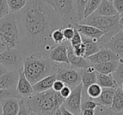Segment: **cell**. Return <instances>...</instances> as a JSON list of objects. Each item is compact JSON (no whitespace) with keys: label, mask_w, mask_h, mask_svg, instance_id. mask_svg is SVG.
<instances>
[{"label":"cell","mask_w":123,"mask_h":115,"mask_svg":"<svg viewBox=\"0 0 123 115\" xmlns=\"http://www.w3.org/2000/svg\"><path fill=\"white\" fill-rule=\"evenodd\" d=\"M19 34V49L25 57L32 54L48 56L56 46L51 34L64 25L55 10L45 0H28L16 14Z\"/></svg>","instance_id":"6da1fadb"},{"label":"cell","mask_w":123,"mask_h":115,"mask_svg":"<svg viewBox=\"0 0 123 115\" xmlns=\"http://www.w3.org/2000/svg\"><path fill=\"white\" fill-rule=\"evenodd\" d=\"M58 65L52 62L48 56L41 54H32L25 57L23 72L32 85L42 78L54 74Z\"/></svg>","instance_id":"7a4b0ae2"},{"label":"cell","mask_w":123,"mask_h":115,"mask_svg":"<svg viewBox=\"0 0 123 115\" xmlns=\"http://www.w3.org/2000/svg\"><path fill=\"white\" fill-rule=\"evenodd\" d=\"M26 99L31 111L40 115H54L65 102L59 92L52 89L44 92L34 93Z\"/></svg>","instance_id":"3957f363"},{"label":"cell","mask_w":123,"mask_h":115,"mask_svg":"<svg viewBox=\"0 0 123 115\" xmlns=\"http://www.w3.org/2000/svg\"><path fill=\"white\" fill-rule=\"evenodd\" d=\"M119 14L114 16H100L93 14L84 19L79 24L94 26L104 33L102 38L98 41L100 47L102 48V46L107 43L115 34L123 29L119 24Z\"/></svg>","instance_id":"277c9868"},{"label":"cell","mask_w":123,"mask_h":115,"mask_svg":"<svg viewBox=\"0 0 123 115\" xmlns=\"http://www.w3.org/2000/svg\"><path fill=\"white\" fill-rule=\"evenodd\" d=\"M0 42L7 48H19V34L16 14L9 13L0 19Z\"/></svg>","instance_id":"5b68a950"},{"label":"cell","mask_w":123,"mask_h":115,"mask_svg":"<svg viewBox=\"0 0 123 115\" xmlns=\"http://www.w3.org/2000/svg\"><path fill=\"white\" fill-rule=\"evenodd\" d=\"M55 10L64 25V28L74 25L77 22L76 0H45Z\"/></svg>","instance_id":"8992f818"},{"label":"cell","mask_w":123,"mask_h":115,"mask_svg":"<svg viewBox=\"0 0 123 115\" xmlns=\"http://www.w3.org/2000/svg\"><path fill=\"white\" fill-rule=\"evenodd\" d=\"M25 56L19 48H7L0 54V64L8 71H19L23 68Z\"/></svg>","instance_id":"52a82bcc"},{"label":"cell","mask_w":123,"mask_h":115,"mask_svg":"<svg viewBox=\"0 0 123 115\" xmlns=\"http://www.w3.org/2000/svg\"><path fill=\"white\" fill-rule=\"evenodd\" d=\"M62 64H59L56 71V80L62 81L68 86L74 89L81 83V72L80 70L74 69V68H67L61 66Z\"/></svg>","instance_id":"ba28073f"},{"label":"cell","mask_w":123,"mask_h":115,"mask_svg":"<svg viewBox=\"0 0 123 115\" xmlns=\"http://www.w3.org/2000/svg\"><path fill=\"white\" fill-rule=\"evenodd\" d=\"M83 97V85L82 83L72 89L70 96L65 100L63 105L68 111L74 115H82L81 104H82Z\"/></svg>","instance_id":"9c48e42d"},{"label":"cell","mask_w":123,"mask_h":115,"mask_svg":"<svg viewBox=\"0 0 123 115\" xmlns=\"http://www.w3.org/2000/svg\"><path fill=\"white\" fill-rule=\"evenodd\" d=\"M69 41H65L61 45L56 46L50 51L48 57L52 62L56 64H65L69 65L68 57V49Z\"/></svg>","instance_id":"30bf717a"},{"label":"cell","mask_w":123,"mask_h":115,"mask_svg":"<svg viewBox=\"0 0 123 115\" xmlns=\"http://www.w3.org/2000/svg\"><path fill=\"white\" fill-rule=\"evenodd\" d=\"M86 59L90 65H95L99 64V63L108 62V61H119L120 58L111 50L106 49V48H101L97 53L89 56Z\"/></svg>","instance_id":"8fae6325"},{"label":"cell","mask_w":123,"mask_h":115,"mask_svg":"<svg viewBox=\"0 0 123 115\" xmlns=\"http://www.w3.org/2000/svg\"><path fill=\"white\" fill-rule=\"evenodd\" d=\"M81 72V83L83 85V97L82 100L88 99L86 96V91L88 87L91 85L94 84L97 81V72L92 66L87 69L80 70Z\"/></svg>","instance_id":"7c38bea8"},{"label":"cell","mask_w":123,"mask_h":115,"mask_svg":"<svg viewBox=\"0 0 123 115\" xmlns=\"http://www.w3.org/2000/svg\"><path fill=\"white\" fill-rule=\"evenodd\" d=\"M102 48L111 50L120 59H123V29L115 34Z\"/></svg>","instance_id":"4fadbf2b"},{"label":"cell","mask_w":123,"mask_h":115,"mask_svg":"<svg viewBox=\"0 0 123 115\" xmlns=\"http://www.w3.org/2000/svg\"><path fill=\"white\" fill-rule=\"evenodd\" d=\"M16 90L22 98H27L34 94L33 85L28 81L26 76H25L23 72V68L19 71V77L17 86H16Z\"/></svg>","instance_id":"5bb4252c"},{"label":"cell","mask_w":123,"mask_h":115,"mask_svg":"<svg viewBox=\"0 0 123 115\" xmlns=\"http://www.w3.org/2000/svg\"><path fill=\"white\" fill-rule=\"evenodd\" d=\"M74 27L79 31V33L81 35H84L87 38H90V39L95 40L98 41L104 35V33L102 31L96 29L94 26L88 25V24H83L76 23V24H74Z\"/></svg>","instance_id":"9a60e30c"},{"label":"cell","mask_w":123,"mask_h":115,"mask_svg":"<svg viewBox=\"0 0 123 115\" xmlns=\"http://www.w3.org/2000/svg\"><path fill=\"white\" fill-rule=\"evenodd\" d=\"M19 71H8L6 74L1 76L0 77V89H16L19 77Z\"/></svg>","instance_id":"2e32d148"},{"label":"cell","mask_w":123,"mask_h":115,"mask_svg":"<svg viewBox=\"0 0 123 115\" xmlns=\"http://www.w3.org/2000/svg\"><path fill=\"white\" fill-rule=\"evenodd\" d=\"M68 57L69 65L74 69L83 70V69H87L89 66H91V65L89 64V62L87 61L86 58L78 56L74 54L73 47L70 46V43H69L68 49Z\"/></svg>","instance_id":"e0dca14e"},{"label":"cell","mask_w":123,"mask_h":115,"mask_svg":"<svg viewBox=\"0 0 123 115\" xmlns=\"http://www.w3.org/2000/svg\"><path fill=\"white\" fill-rule=\"evenodd\" d=\"M56 80V73L51 74L48 76L42 78L38 82L33 85V90H34V93H40V92H44L48 90L52 89L53 83Z\"/></svg>","instance_id":"ac0fdd59"},{"label":"cell","mask_w":123,"mask_h":115,"mask_svg":"<svg viewBox=\"0 0 123 115\" xmlns=\"http://www.w3.org/2000/svg\"><path fill=\"white\" fill-rule=\"evenodd\" d=\"M18 98H8L1 103L2 115H17L19 113V104Z\"/></svg>","instance_id":"d6986e66"},{"label":"cell","mask_w":123,"mask_h":115,"mask_svg":"<svg viewBox=\"0 0 123 115\" xmlns=\"http://www.w3.org/2000/svg\"><path fill=\"white\" fill-rule=\"evenodd\" d=\"M81 37H82V43L84 45V47H85L84 58H88L89 56L95 54L101 49L98 40L87 38L84 35H81Z\"/></svg>","instance_id":"ffe728a7"},{"label":"cell","mask_w":123,"mask_h":115,"mask_svg":"<svg viewBox=\"0 0 123 115\" xmlns=\"http://www.w3.org/2000/svg\"><path fill=\"white\" fill-rule=\"evenodd\" d=\"M96 15L100 16H114L116 15L117 12L115 9L113 3L108 0H102L100 5L99 6L96 11L94 13Z\"/></svg>","instance_id":"44dd1931"},{"label":"cell","mask_w":123,"mask_h":115,"mask_svg":"<svg viewBox=\"0 0 123 115\" xmlns=\"http://www.w3.org/2000/svg\"><path fill=\"white\" fill-rule=\"evenodd\" d=\"M116 88H102L100 96L96 99V102L106 108H110L112 104L113 98Z\"/></svg>","instance_id":"7402d4cb"},{"label":"cell","mask_w":123,"mask_h":115,"mask_svg":"<svg viewBox=\"0 0 123 115\" xmlns=\"http://www.w3.org/2000/svg\"><path fill=\"white\" fill-rule=\"evenodd\" d=\"M94 68L96 72L101 74H113L118 66V61H108L99 64L91 65Z\"/></svg>","instance_id":"603a6c76"},{"label":"cell","mask_w":123,"mask_h":115,"mask_svg":"<svg viewBox=\"0 0 123 115\" xmlns=\"http://www.w3.org/2000/svg\"><path fill=\"white\" fill-rule=\"evenodd\" d=\"M98 85L102 88H117L118 86L116 83L112 74H101L97 72V81Z\"/></svg>","instance_id":"cb8c5ba5"},{"label":"cell","mask_w":123,"mask_h":115,"mask_svg":"<svg viewBox=\"0 0 123 115\" xmlns=\"http://www.w3.org/2000/svg\"><path fill=\"white\" fill-rule=\"evenodd\" d=\"M111 110L114 113L123 112V91L120 87L116 89Z\"/></svg>","instance_id":"d4e9b609"},{"label":"cell","mask_w":123,"mask_h":115,"mask_svg":"<svg viewBox=\"0 0 123 115\" xmlns=\"http://www.w3.org/2000/svg\"><path fill=\"white\" fill-rule=\"evenodd\" d=\"M28 0H7L8 7L9 13L11 14H17L22 10L27 4Z\"/></svg>","instance_id":"484cf974"},{"label":"cell","mask_w":123,"mask_h":115,"mask_svg":"<svg viewBox=\"0 0 123 115\" xmlns=\"http://www.w3.org/2000/svg\"><path fill=\"white\" fill-rule=\"evenodd\" d=\"M102 0H89L84 8V19L90 16L96 11V9L100 5Z\"/></svg>","instance_id":"4316f807"},{"label":"cell","mask_w":123,"mask_h":115,"mask_svg":"<svg viewBox=\"0 0 123 115\" xmlns=\"http://www.w3.org/2000/svg\"><path fill=\"white\" fill-rule=\"evenodd\" d=\"M101 92H102V87L97 83H94L88 87L86 91V96L90 99H97L100 96Z\"/></svg>","instance_id":"83f0119b"},{"label":"cell","mask_w":123,"mask_h":115,"mask_svg":"<svg viewBox=\"0 0 123 115\" xmlns=\"http://www.w3.org/2000/svg\"><path fill=\"white\" fill-rule=\"evenodd\" d=\"M8 98H18V99H21V97L18 93L16 89H8L4 90L0 89V103H2L3 101L8 99Z\"/></svg>","instance_id":"f1b7e54d"},{"label":"cell","mask_w":123,"mask_h":115,"mask_svg":"<svg viewBox=\"0 0 123 115\" xmlns=\"http://www.w3.org/2000/svg\"><path fill=\"white\" fill-rule=\"evenodd\" d=\"M116 83L117 84L118 87L123 82V59H120L118 61V66L116 71L112 74Z\"/></svg>","instance_id":"f546056e"},{"label":"cell","mask_w":123,"mask_h":115,"mask_svg":"<svg viewBox=\"0 0 123 115\" xmlns=\"http://www.w3.org/2000/svg\"><path fill=\"white\" fill-rule=\"evenodd\" d=\"M88 1L89 0H76V17L78 23L84 19V8Z\"/></svg>","instance_id":"4dcf8cb0"},{"label":"cell","mask_w":123,"mask_h":115,"mask_svg":"<svg viewBox=\"0 0 123 115\" xmlns=\"http://www.w3.org/2000/svg\"><path fill=\"white\" fill-rule=\"evenodd\" d=\"M19 109L17 115H30L31 112V107L27 102L26 98H21L19 100Z\"/></svg>","instance_id":"1f68e13d"},{"label":"cell","mask_w":123,"mask_h":115,"mask_svg":"<svg viewBox=\"0 0 123 115\" xmlns=\"http://www.w3.org/2000/svg\"><path fill=\"white\" fill-rule=\"evenodd\" d=\"M51 40L55 43L56 46L61 45L65 42V38H64L63 33H62V29H57L54 30L51 34Z\"/></svg>","instance_id":"d6a6232c"},{"label":"cell","mask_w":123,"mask_h":115,"mask_svg":"<svg viewBox=\"0 0 123 115\" xmlns=\"http://www.w3.org/2000/svg\"><path fill=\"white\" fill-rule=\"evenodd\" d=\"M99 106H100L98 102L94 101L92 99H85L82 100V104H81V110H85V109H92L95 110Z\"/></svg>","instance_id":"836d02e7"},{"label":"cell","mask_w":123,"mask_h":115,"mask_svg":"<svg viewBox=\"0 0 123 115\" xmlns=\"http://www.w3.org/2000/svg\"><path fill=\"white\" fill-rule=\"evenodd\" d=\"M74 32H75V29H74V25H70L65 27L62 29V33H63L64 38H65L66 41H70L72 40V38L74 35Z\"/></svg>","instance_id":"e575fe53"},{"label":"cell","mask_w":123,"mask_h":115,"mask_svg":"<svg viewBox=\"0 0 123 115\" xmlns=\"http://www.w3.org/2000/svg\"><path fill=\"white\" fill-rule=\"evenodd\" d=\"M75 29V32H74V37L72 38L69 43H70V46H72L73 48L76 47V46H79V45L82 44V37H81V34L79 33V31L74 28Z\"/></svg>","instance_id":"d590c367"},{"label":"cell","mask_w":123,"mask_h":115,"mask_svg":"<svg viewBox=\"0 0 123 115\" xmlns=\"http://www.w3.org/2000/svg\"><path fill=\"white\" fill-rule=\"evenodd\" d=\"M9 14L7 0H0V19Z\"/></svg>","instance_id":"8d00e7d4"},{"label":"cell","mask_w":123,"mask_h":115,"mask_svg":"<svg viewBox=\"0 0 123 115\" xmlns=\"http://www.w3.org/2000/svg\"><path fill=\"white\" fill-rule=\"evenodd\" d=\"M113 112L110 108H106L102 105L99 106L95 109V114L94 115H113Z\"/></svg>","instance_id":"74e56055"},{"label":"cell","mask_w":123,"mask_h":115,"mask_svg":"<svg viewBox=\"0 0 123 115\" xmlns=\"http://www.w3.org/2000/svg\"><path fill=\"white\" fill-rule=\"evenodd\" d=\"M113 5L119 15H123V0H112Z\"/></svg>","instance_id":"f35d334b"},{"label":"cell","mask_w":123,"mask_h":115,"mask_svg":"<svg viewBox=\"0 0 123 115\" xmlns=\"http://www.w3.org/2000/svg\"><path fill=\"white\" fill-rule=\"evenodd\" d=\"M73 50H74V52L76 56L84 57V55H85V47H84V45L83 43L81 45H79V46L73 48Z\"/></svg>","instance_id":"ab89813d"},{"label":"cell","mask_w":123,"mask_h":115,"mask_svg":"<svg viewBox=\"0 0 123 115\" xmlns=\"http://www.w3.org/2000/svg\"><path fill=\"white\" fill-rule=\"evenodd\" d=\"M71 92H72V89H71L69 86H65L61 90V92H60V95L62 96V98H64V99H67L68 98L69 96H70Z\"/></svg>","instance_id":"60d3db41"},{"label":"cell","mask_w":123,"mask_h":115,"mask_svg":"<svg viewBox=\"0 0 123 115\" xmlns=\"http://www.w3.org/2000/svg\"><path fill=\"white\" fill-rule=\"evenodd\" d=\"M65 86V84H64L62 81H59V80H56L55 82L53 83V86H52V90H54L55 92H60L61 90Z\"/></svg>","instance_id":"b9f144b4"},{"label":"cell","mask_w":123,"mask_h":115,"mask_svg":"<svg viewBox=\"0 0 123 115\" xmlns=\"http://www.w3.org/2000/svg\"><path fill=\"white\" fill-rule=\"evenodd\" d=\"M60 110H61L62 115H74V113H72L70 111H68L64 106H62L61 108H60Z\"/></svg>","instance_id":"7bdbcfd3"},{"label":"cell","mask_w":123,"mask_h":115,"mask_svg":"<svg viewBox=\"0 0 123 115\" xmlns=\"http://www.w3.org/2000/svg\"><path fill=\"white\" fill-rule=\"evenodd\" d=\"M94 114H95V110L85 109L82 111V115H94Z\"/></svg>","instance_id":"ee69618b"},{"label":"cell","mask_w":123,"mask_h":115,"mask_svg":"<svg viewBox=\"0 0 123 115\" xmlns=\"http://www.w3.org/2000/svg\"><path fill=\"white\" fill-rule=\"evenodd\" d=\"M7 72H8L7 69H6L2 64H0V77L2 76H4V74H6Z\"/></svg>","instance_id":"f6af8a7d"},{"label":"cell","mask_w":123,"mask_h":115,"mask_svg":"<svg viewBox=\"0 0 123 115\" xmlns=\"http://www.w3.org/2000/svg\"><path fill=\"white\" fill-rule=\"evenodd\" d=\"M6 49H7V47H6L2 42H0V54H1L2 52H4Z\"/></svg>","instance_id":"bcb514c9"},{"label":"cell","mask_w":123,"mask_h":115,"mask_svg":"<svg viewBox=\"0 0 123 115\" xmlns=\"http://www.w3.org/2000/svg\"><path fill=\"white\" fill-rule=\"evenodd\" d=\"M119 24L121 27L123 28V15H120V18H119Z\"/></svg>","instance_id":"7dc6e473"},{"label":"cell","mask_w":123,"mask_h":115,"mask_svg":"<svg viewBox=\"0 0 123 115\" xmlns=\"http://www.w3.org/2000/svg\"><path fill=\"white\" fill-rule=\"evenodd\" d=\"M54 115H62V113H61V110H60V108L54 113Z\"/></svg>","instance_id":"c3c4849f"},{"label":"cell","mask_w":123,"mask_h":115,"mask_svg":"<svg viewBox=\"0 0 123 115\" xmlns=\"http://www.w3.org/2000/svg\"><path fill=\"white\" fill-rule=\"evenodd\" d=\"M30 115H40V114H38V113H35V112L31 111V113H30Z\"/></svg>","instance_id":"681fc988"},{"label":"cell","mask_w":123,"mask_h":115,"mask_svg":"<svg viewBox=\"0 0 123 115\" xmlns=\"http://www.w3.org/2000/svg\"><path fill=\"white\" fill-rule=\"evenodd\" d=\"M113 115H123V112H121V113H113Z\"/></svg>","instance_id":"f907efd6"},{"label":"cell","mask_w":123,"mask_h":115,"mask_svg":"<svg viewBox=\"0 0 123 115\" xmlns=\"http://www.w3.org/2000/svg\"><path fill=\"white\" fill-rule=\"evenodd\" d=\"M0 115H2V105H1V103H0Z\"/></svg>","instance_id":"816d5d0a"},{"label":"cell","mask_w":123,"mask_h":115,"mask_svg":"<svg viewBox=\"0 0 123 115\" xmlns=\"http://www.w3.org/2000/svg\"><path fill=\"white\" fill-rule=\"evenodd\" d=\"M119 87L121 88V90H122V91H123V82L121 83V85H120V86H119Z\"/></svg>","instance_id":"f5cc1de1"},{"label":"cell","mask_w":123,"mask_h":115,"mask_svg":"<svg viewBox=\"0 0 123 115\" xmlns=\"http://www.w3.org/2000/svg\"><path fill=\"white\" fill-rule=\"evenodd\" d=\"M108 1H111V2H112V0H108Z\"/></svg>","instance_id":"db71d44e"}]
</instances>
